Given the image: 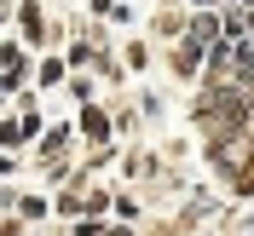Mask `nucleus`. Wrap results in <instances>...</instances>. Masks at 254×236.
<instances>
[{"mask_svg": "<svg viewBox=\"0 0 254 236\" xmlns=\"http://www.w3.org/2000/svg\"><path fill=\"white\" fill-rule=\"evenodd\" d=\"M231 6H254V0H231Z\"/></svg>", "mask_w": 254, "mask_h": 236, "instance_id": "2", "label": "nucleus"}, {"mask_svg": "<svg viewBox=\"0 0 254 236\" xmlns=\"http://www.w3.org/2000/svg\"><path fill=\"white\" fill-rule=\"evenodd\" d=\"M225 63H237L243 75H254V29H249V35H237V41L225 47Z\"/></svg>", "mask_w": 254, "mask_h": 236, "instance_id": "1", "label": "nucleus"}]
</instances>
